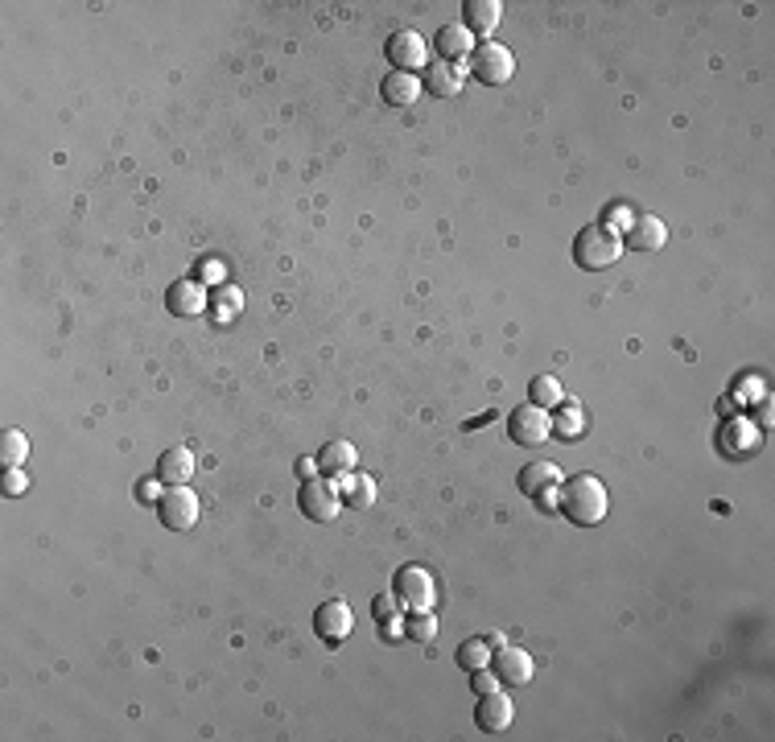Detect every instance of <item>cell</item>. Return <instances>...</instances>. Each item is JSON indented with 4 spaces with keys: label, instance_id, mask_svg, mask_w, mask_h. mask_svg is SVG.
I'll use <instances>...</instances> for the list:
<instances>
[{
    "label": "cell",
    "instance_id": "cell-1",
    "mask_svg": "<svg viewBox=\"0 0 775 742\" xmlns=\"http://www.w3.org/2000/svg\"><path fill=\"white\" fill-rule=\"evenodd\" d=\"M606 508H611V495H606L602 479L598 475H574L561 483V499H557V512L578 524V528H594L606 520Z\"/></svg>",
    "mask_w": 775,
    "mask_h": 742
},
{
    "label": "cell",
    "instance_id": "cell-2",
    "mask_svg": "<svg viewBox=\"0 0 775 742\" xmlns=\"http://www.w3.org/2000/svg\"><path fill=\"white\" fill-rule=\"evenodd\" d=\"M623 256V235L602 227V223H590L578 231L574 240V264L586 268V273H598V268H611L615 260Z\"/></svg>",
    "mask_w": 775,
    "mask_h": 742
},
{
    "label": "cell",
    "instance_id": "cell-3",
    "mask_svg": "<svg viewBox=\"0 0 775 742\" xmlns=\"http://www.w3.org/2000/svg\"><path fill=\"white\" fill-rule=\"evenodd\" d=\"M520 495H528L541 512H557V499H561V466L553 462H528L520 470Z\"/></svg>",
    "mask_w": 775,
    "mask_h": 742
},
{
    "label": "cell",
    "instance_id": "cell-4",
    "mask_svg": "<svg viewBox=\"0 0 775 742\" xmlns=\"http://www.w3.org/2000/svg\"><path fill=\"white\" fill-rule=\"evenodd\" d=\"M392 598L400 611H433V578L425 565H400L392 578Z\"/></svg>",
    "mask_w": 775,
    "mask_h": 742
},
{
    "label": "cell",
    "instance_id": "cell-5",
    "mask_svg": "<svg viewBox=\"0 0 775 742\" xmlns=\"http://www.w3.org/2000/svg\"><path fill=\"white\" fill-rule=\"evenodd\" d=\"M297 508H301V516L314 520V524H330L334 516L343 512V495H339V487H334L330 479H306V483H301V491H297Z\"/></svg>",
    "mask_w": 775,
    "mask_h": 742
},
{
    "label": "cell",
    "instance_id": "cell-6",
    "mask_svg": "<svg viewBox=\"0 0 775 742\" xmlns=\"http://www.w3.org/2000/svg\"><path fill=\"white\" fill-rule=\"evenodd\" d=\"M466 62H470V75H475L479 83H491V87L508 83L512 71H516V58H512V50L503 42H479L475 54H470Z\"/></svg>",
    "mask_w": 775,
    "mask_h": 742
},
{
    "label": "cell",
    "instance_id": "cell-7",
    "mask_svg": "<svg viewBox=\"0 0 775 742\" xmlns=\"http://www.w3.org/2000/svg\"><path fill=\"white\" fill-rule=\"evenodd\" d=\"M508 433H512L516 446L536 450V446L553 442V417H549V409H541V404H520V409L508 417Z\"/></svg>",
    "mask_w": 775,
    "mask_h": 742
},
{
    "label": "cell",
    "instance_id": "cell-8",
    "mask_svg": "<svg viewBox=\"0 0 775 742\" xmlns=\"http://www.w3.org/2000/svg\"><path fill=\"white\" fill-rule=\"evenodd\" d=\"M388 62L404 75H417L429 66V42L421 38L417 29H396L388 38Z\"/></svg>",
    "mask_w": 775,
    "mask_h": 742
},
{
    "label": "cell",
    "instance_id": "cell-9",
    "mask_svg": "<svg viewBox=\"0 0 775 742\" xmlns=\"http://www.w3.org/2000/svg\"><path fill=\"white\" fill-rule=\"evenodd\" d=\"M157 520L170 532H190L198 524V499L186 487H170L157 499Z\"/></svg>",
    "mask_w": 775,
    "mask_h": 742
},
{
    "label": "cell",
    "instance_id": "cell-10",
    "mask_svg": "<svg viewBox=\"0 0 775 742\" xmlns=\"http://www.w3.org/2000/svg\"><path fill=\"white\" fill-rule=\"evenodd\" d=\"M314 631L326 639L330 648H334V644H343V639L355 631V615H351V606H347L343 598L322 602L318 611H314Z\"/></svg>",
    "mask_w": 775,
    "mask_h": 742
},
{
    "label": "cell",
    "instance_id": "cell-11",
    "mask_svg": "<svg viewBox=\"0 0 775 742\" xmlns=\"http://www.w3.org/2000/svg\"><path fill=\"white\" fill-rule=\"evenodd\" d=\"M512 718H516V705H512V697L508 693H483L479 697V705H475V726L479 730H487V734H503L512 726Z\"/></svg>",
    "mask_w": 775,
    "mask_h": 742
},
{
    "label": "cell",
    "instance_id": "cell-12",
    "mask_svg": "<svg viewBox=\"0 0 775 742\" xmlns=\"http://www.w3.org/2000/svg\"><path fill=\"white\" fill-rule=\"evenodd\" d=\"M491 668H495L499 685H528L532 681V656L524 648H512V644L491 652Z\"/></svg>",
    "mask_w": 775,
    "mask_h": 742
},
{
    "label": "cell",
    "instance_id": "cell-13",
    "mask_svg": "<svg viewBox=\"0 0 775 742\" xmlns=\"http://www.w3.org/2000/svg\"><path fill=\"white\" fill-rule=\"evenodd\" d=\"M165 306H170V314H174V318H194V314L207 310L211 301H207V293H202V285H198V281L182 277V281H174L170 289H165Z\"/></svg>",
    "mask_w": 775,
    "mask_h": 742
},
{
    "label": "cell",
    "instance_id": "cell-14",
    "mask_svg": "<svg viewBox=\"0 0 775 742\" xmlns=\"http://www.w3.org/2000/svg\"><path fill=\"white\" fill-rule=\"evenodd\" d=\"M664 244H668V227L652 215L631 219V227L623 231V248H635V252H660Z\"/></svg>",
    "mask_w": 775,
    "mask_h": 742
},
{
    "label": "cell",
    "instance_id": "cell-15",
    "mask_svg": "<svg viewBox=\"0 0 775 742\" xmlns=\"http://www.w3.org/2000/svg\"><path fill=\"white\" fill-rule=\"evenodd\" d=\"M475 33H470L466 25H442V29H437V38H433V50L437 54H442V62H462V58H470V54H475Z\"/></svg>",
    "mask_w": 775,
    "mask_h": 742
},
{
    "label": "cell",
    "instance_id": "cell-16",
    "mask_svg": "<svg viewBox=\"0 0 775 742\" xmlns=\"http://www.w3.org/2000/svg\"><path fill=\"white\" fill-rule=\"evenodd\" d=\"M318 470H322V479H343L351 475V470H359V454L351 442H343V437H334V442L322 446L318 454Z\"/></svg>",
    "mask_w": 775,
    "mask_h": 742
},
{
    "label": "cell",
    "instance_id": "cell-17",
    "mask_svg": "<svg viewBox=\"0 0 775 742\" xmlns=\"http://www.w3.org/2000/svg\"><path fill=\"white\" fill-rule=\"evenodd\" d=\"M153 475H157L165 487H186L190 475H194V454H190L186 446L165 450V454L157 458V470H153Z\"/></svg>",
    "mask_w": 775,
    "mask_h": 742
},
{
    "label": "cell",
    "instance_id": "cell-18",
    "mask_svg": "<svg viewBox=\"0 0 775 742\" xmlns=\"http://www.w3.org/2000/svg\"><path fill=\"white\" fill-rule=\"evenodd\" d=\"M462 17H466V29L475 33V38L491 42V33H495V25L503 17V5H499V0H466Z\"/></svg>",
    "mask_w": 775,
    "mask_h": 742
},
{
    "label": "cell",
    "instance_id": "cell-19",
    "mask_svg": "<svg viewBox=\"0 0 775 742\" xmlns=\"http://www.w3.org/2000/svg\"><path fill=\"white\" fill-rule=\"evenodd\" d=\"M425 91L429 95H437V99H454V95H462V83H466V75L458 71L454 62H433V66H425Z\"/></svg>",
    "mask_w": 775,
    "mask_h": 742
},
{
    "label": "cell",
    "instance_id": "cell-20",
    "mask_svg": "<svg viewBox=\"0 0 775 742\" xmlns=\"http://www.w3.org/2000/svg\"><path fill=\"white\" fill-rule=\"evenodd\" d=\"M380 95H384L388 108H413L417 99H421V79L417 75H404V71H392V75H384Z\"/></svg>",
    "mask_w": 775,
    "mask_h": 742
},
{
    "label": "cell",
    "instance_id": "cell-21",
    "mask_svg": "<svg viewBox=\"0 0 775 742\" xmlns=\"http://www.w3.org/2000/svg\"><path fill=\"white\" fill-rule=\"evenodd\" d=\"M582 429H586V413H582V404L561 400L557 409H553V437H557V442H578Z\"/></svg>",
    "mask_w": 775,
    "mask_h": 742
},
{
    "label": "cell",
    "instance_id": "cell-22",
    "mask_svg": "<svg viewBox=\"0 0 775 742\" xmlns=\"http://www.w3.org/2000/svg\"><path fill=\"white\" fill-rule=\"evenodd\" d=\"M339 495L343 503H351V508H372L376 503V483L363 475V470H351V475L339 479Z\"/></svg>",
    "mask_w": 775,
    "mask_h": 742
},
{
    "label": "cell",
    "instance_id": "cell-23",
    "mask_svg": "<svg viewBox=\"0 0 775 742\" xmlns=\"http://www.w3.org/2000/svg\"><path fill=\"white\" fill-rule=\"evenodd\" d=\"M454 660H458V668H466V672L487 668V664H491V644H487L483 635H470V639H462V644H458Z\"/></svg>",
    "mask_w": 775,
    "mask_h": 742
},
{
    "label": "cell",
    "instance_id": "cell-24",
    "mask_svg": "<svg viewBox=\"0 0 775 742\" xmlns=\"http://www.w3.org/2000/svg\"><path fill=\"white\" fill-rule=\"evenodd\" d=\"M240 310H244V293L235 289V285H223L219 293H215V301H211V318L223 326V322H235L240 318Z\"/></svg>",
    "mask_w": 775,
    "mask_h": 742
},
{
    "label": "cell",
    "instance_id": "cell-25",
    "mask_svg": "<svg viewBox=\"0 0 775 742\" xmlns=\"http://www.w3.org/2000/svg\"><path fill=\"white\" fill-rule=\"evenodd\" d=\"M565 400L561 392V380L557 376H536L528 384V404H541V409H557V404Z\"/></svg>",
    "mask_w": 775,
    "mask_h": 742
},
{
    "label": "cell",
    "instance_id": "cell-26",
    "mask_svg": "<svg viewBox=\"0 0 775 742\" xmlns=\"http://www.w3.org/2000/svg\"><path fill=\"white\" fill-rule=\"evenodd\" d=\"M25 454H29V437L21 429H5V437H0V462L9 466H25Z\"/></svg>",
    "mask_w": 775,
    "mask_h": 742
},
{
    "label": "cell",
    "instance_id": "cell-27",
    "mask_svg": "<svg viewBox=\"0 0 775 742\" xmlns=\"http://www.w3.org/2000/svg\"><path fill=\"white\" fill-rule=\"evenodd\" d=\"M404 639H417V644H429V639H437L433 611H409V619H404Z\"/></svg>",
    "mask_w": 775,
    "mask_h": 742
},
{
    "label": "cell",
    "instance_id": "cell-28",
    "mask_svg": "<svg viewBox=\"0 0 775 742\" xmlns=\"http://www.w3.org/2000/svg\"><path fill=\"white\" fill-rule=\"evenodd\" d=\"M372 615H376V623H380V627H388V623H396V619H400V602H396L392 594H380V598L372 602Z\"/></svg>",
    "mask_w": 775,
    "mask_h": 742
},
{
    "label": "cell",
    "instance_id": "cell-29",
    "mask_svg": "<svg viewBox=\"0 0 775 742\" xmlns=\"http://www.w3.org/2000/svg\"><path fill=\"white\" fill-rule=\"evenodd\" d=\"M470 689H475V697H483V693H495V689H499L495 668L487 664V668H475V672H470Z\"/></svg>",
    "mask_w": 775,
    "mask_h": 742
},
{
    "label": "cell",
    "instance_id": "cell-30",
    "mask_svg": "<svg viewBox=\"0 0 775 742\" xmlns=\"http://www.w3.org/2000/svg\"><path fill=\"white\" fill-rule=\"evenodd\" d=\"M631 219H635V215H631V211L623 207V202H615V207H611V211H606V219H602V227H611V231H619V235H623V231L631 227Z\"/></svg>",
    "mask_w": 775,
    "mask_h": 742
},
{
    "label": "cell",
    "instance_id": "cell-31",
    "mask_svg": "<svg viewBox=\"0 0 775 742\" xmlns=\"http://www.w3.org/2000/svg\"><path fill=\"white\" fill-rule=\"evenodd\" d=\"M29 487V479H25V470H17V466H9V475H5V495H21Z\"/></svg>",
    "mask_w": 775,
    "mask_h": 742
},
{
    "label": "cell",
    "instance_id": "cell-32",
    "mask_svg": "<svg viewBox=\"0 0 775 742\" xmlns=\"http://www.w3.org/2000/svg\"><path fill=\"white\" fill-rule=\"evenodd\" d=\"M297 475L301 479H318V458H301L297 462Z\"/></svg>",
    "mask_w": 775,
    "mask_h": 742
},
{
    "label": "cell",
    "instance_id": "cell-33",
    "mask_svg": "<svg viewBox=\"0 0 775 742\" xmlns=\"http://www.w3.org/2000/svg\"><path fill=\"white\" fill-rule=\"evenodd\" d=\"M483 639H487V644H491V652H495V648H503V644H508V639H503V635H499V631H487V635H483Z\"/></svg>",
    "mask_w": 775,
    "mask_h": 742
}]
</instances>
